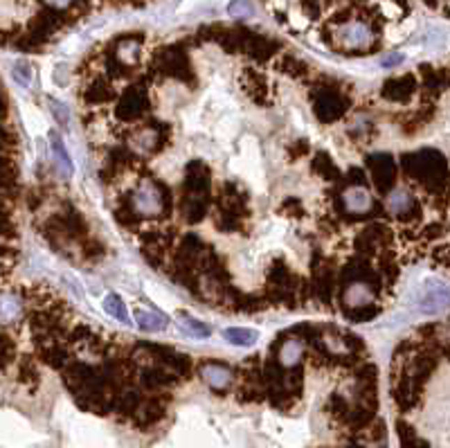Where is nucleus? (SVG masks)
<instances>
[{"label":"nucleus","instance_id":"0eeeda50","mask_svg":"<svg viewBox=\"0 0 450 448\" xmlns=\"http://www.w3.org/2000/svg\"><path fill=\"white\" fill-rule=\"evenodd\" d=\"M201 378L212 389H225L232 383V372L225 365L212 363V360H210V363L201 365Z\"/></svg>","mask_w":450,"mask_h":448},{"label":"nucleus","instance_id":"a211bd4d","mask_svg":"<svg viewBox=\"0 0 450 448\" xmlns=\"http://www.w3.org/2000/svg\"><path fill=\"white\" fill-rule=\"evenodd\" d=\"M140 52H142V47L138 41H126L120 45V59L124 63H135L140 59Z\"/></svg>","mask_w":450,"mask_h":448},{"label":"nucleus","instance_id":"f8f14e48","mask_svg":"<svg viewBox=\"0 0 450 448\" xmlns=\"http://www.w3.org/2000/svg\"><path fill=\"white\" fill-rule=\"evenodd\" d=\"M178 329L187 338H194V340H205V338L212 336V327L210 325H205V323H201V320L189 318V316H180Z\"/></svg>","mask_w":450,"mask_h":448},{"label":"nucleus","instance_id":"aec40b11","mask_svg":"<svg viewBox=\"0 0 450 448\" xmlns=\"http://www.w3.org/2000/svg\"><path fill=\"white\" fill-rule=\"evenodd\" d=\"M398 63H403V54H389L387 59H380V65H385V68H392V65H398Z\"/></svg>","mask_w":450,"mask_h":448},{"label":"nucleus","instance_id":"4468645a","mask_svg":"<svg viewBox=\"0 0 450 448\" xmlns=\"http://www.w3.org/2000/svg\"><path fill=\"white\" fill-rule=\"evenodd\" d=\"M104 311L109 316H113L117 323H124V325H131L133 320H131V316H129V311H126V304L122 302V298L120 295H115V293H111V295H106L104 298Z\"/></svg>","mask_w":450,"mask_h":448},{"label":"nucleus","instance_id":"f03ea898","mask_svg":"<svg viewBox=\"0 0 450 448\" xmlns=\"http://www.w3.org/2000/svg\"><path fill=\"white\" fill-rule=\"evenodd\" d=\"M417 304L424 314H439L450 307V286L442 279H428L426 284L419 291V298H417Z\"/></svg>","mask_w":450,"mask_h":448},{"label":"nucleus","instance_id":"39448f33","mask_svg":"<svg viewBox=\"0 0 450 448\" xmlns=\"http://www.w3.org/2000/svg\"><path fill=\"white\" fill-rule=\"evenodd\" d=\"M376 293H374V286L367 284V281H351V284L345 288V293H342V302H345V307L349 309H363V307H369L371 302H374Z\"/></svg>","mask_w":450,"mask_h":448},{"label":"nucleus","instance_id":"1a4fd4ad","mask_svg":"<svg viewBox=\"0 0 450 448\" xmlns=\"http://www.w3.org/2000/svg\"><path fill=\"white\" fill-rule=\"evenodd\" d=\"M302 356H304V343H302L300 338H288V340H284L281 347H279V365L281 367H295Z\"/></svg>","mask_w":450,"mask_h":448},{"label":"nucleus","instance_id":"f3484780","mask_svg":"<svg viewBox=\"0 0 450 448\" xmlns=\"http://www.w3.org/2000/svg\"><path fill=\"white\" fill-rule=\"evenodd\" d=\"M47 106H50V111H52V115H54V120L63 126V129H68L70 126V111H68V106L65 104H61L59 100H47Z\"/></svg>","mask_w":450,"mask_h":448},{"label":"nucleus","instance_id":"6e6552de","mask_svg":"<svg viewBox=\"0 0 450 448\" xmlns=\"http://www.w3.org/2000/svg\"><path fill=\"white\" fill-rule=\"evenodd\" d=\"M133 323L142 331H162L164 327H169V316L160 314V311H151V309H135Z\"/></svg>","mask_w":450,"mask_h":448},{"label":"nucleus","instance_id":"7ed1b4c3","mask_svg":"<svg viewBox=\"0 0 450 448\" xmlns=\"http://www.w3.org/2000/svg\"><path fill=\"white\" fill-rule=\"evenodd\" d=\"M371 41H374V34H371L369 25L360 21L345 23L336 30V43L345 50H365L367 45H371Z\"/></svg>","mask_w":450,"mask_h":448},{"label":"nucleus","instance_id":"9b49d317","mask_svg":"<svg viewBox=\"0 0 450 448\" xmlns=\"http://www.w3.org/2000/svg\"><path fill=\"white\" fill-rule=\"evenodd\" d=\"M221 336L225 343H230L234 347H252L259 340V331L243 329V327H228L221 331Z\"/></svg>","mask_w":450,"mask_h":448},{"label":"nucleus","instance_id":"9d476101","mask_svg":"<svg viewBox=\"0 0 450 448\" xmlns=\"http://www.w3.org/2000/svg\"><path fill=\"white\" fill-rule=\"evenodd\" d=\"M129 147L140 155H149L151 151H155V147H158V133H155L153 129L135 131L129 138Z\"/></svg>","mask_w":450,"mask_h":448},{"label":"nucleus","instance_id":"2eb2a0df","mask_svg":"<svg viewBox=\"0 0 450 448\" xmlns=\"http://www.w3.org/2000/svg\"><path fill=\"white\" fill-rule=\"evenodd\" d=\"M23 316V302L21 298H16L14 293L3 295V325H12L18 318Z\"/></svg>","mask_w":450,"mask_h":448},{"label":"nucleus","instance_id":"423d86ee","mask_svg":"<svg viewBox=\"0 0 450 448\" xmlns=\"http://www.w3.org/2000/svg\"><path fill=\"white\" fill-rule=\"evenodd\" d=\"M385 210L392 214V217H408L410 212L414 210V196L403 187L392 190L385 196Z\"/></svg>","mask_w":450,"mask_h":448},{"label":"nucleus","instance_id":"f257e3e1","mask_svg":"<svg viewBox=\"0 0 450 448\" xmlns=\"http://www.w3.org/2000/svg\"><path fill=\"white\" fill-rule=\"evenodd\" d=\"M131 208L138 217H144V219L160 217L162 208H164L160 190L155 187L151 180H142L131 194Z\"/></svg>","mask_w":450,"mask_h":448},{"label":"nucleus","instance_id":"412c9836","mask_svg":"<svg viewBox=\"0 0 450 448\" xmlns=\"http://www.w3.org/2000/svg\"><path fill=\"white\" fill-rule=\"evenodd\" d=\"M45 3H47V5H50V7H56V9H63V7H68V5H70V3H72V0H45Z\"/></svg>","mask_w":450,"mask_h":448},{"label":"nucleus","instance_id":"dca6fc26","mask_svg":"<svg viewBox=\"0 0 450 448\" xmlns=\"http://www.w3.org/2000/svg\"><path fill=\"white\" fill-rule=\"evenodd\" d=\"M228 14L232 18H250L257 12H254V5L250 3V0H232V3L228 5Z\"/></svg>","mask_w":450,"mask_h":448},{"label":"nucleus","instance_id":"ddd939ff","mask_svg":"<svg viewBox=\"0 0 450 448\" xmlns=\"http://www.w3.org/2000/svg\"><path fill=\"white\" fill-rule=\"evenodd\" d=\"M50 149H52V155H54L56 162H59V167L63 169V173H72V171H75L72 158H70V153H68V149H65L63 138H61V135H59L56 131L50 133Z\"/></svg>","mask_w":450,"mask_h":448},{"label":"nucleus","instance_id":"6ab92c4d","mask_svg":"<svg viewBox=\"0 0 450 448\" xmlns=\"http://www.w3.org/2000/svg\"><path fill=\"white\" fill-rule=\"evenodd\" d=\"M12 77L14 82H18L21 86H29V79H32V68H29L27 61H16L14 68H12Z\"/></svg>","mask_w":450,"mask_h":448},{"label":"nucleus","instance_id":"20e7f679","mask_svg":"<svg viewBox=\"0 0 450 448\" xmlns=\"http://www.w3.org/2000/svg\"><path fill=\"white\" fill-rule=\"evenodd\" d=\"M342 206L354 217H363V214H369L374 210V199L365 187L354 185V187L345 190V194H342Z\"/></svg>","mask_w":450,"mask_h":448}]
</instances>
